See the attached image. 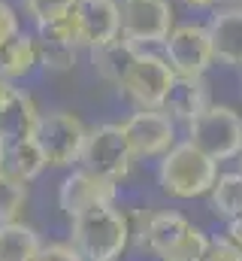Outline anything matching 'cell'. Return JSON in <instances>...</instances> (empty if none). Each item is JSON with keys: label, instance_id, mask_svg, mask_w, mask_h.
Masks as SVG:
<instances>
[{"label": "cell", "instance_id": "cell-1", "mask_svg": "<svg viewBox=\"0 0 242 261\" xmlns=\"http://www.w3.org/2000/svg\"><path fill=\"white\" fill-rule=\"evenodd\" d=\"M70 222H73L70 243L85 261H115L127 249L130 225H127V216L115 203L91 206V210L73 216Z\"/></svg>", "mask_w": 242, "mask_h": 261}, {"label": "cell", "instance_id": "cell-2", "mask_svg": "<svg viewBox=\"0 0 242 261\" xmlns=\"http://www.w3.org/2000/svg\"><path fill=\"white\" fill-rule=\"evenodd\" d=\"M158 179L170 197L191 200V197L209 195V189L218 179V161H212L209 155H203L197 146L185 140V143H176L167 155H161Z\"/></svg>", "mask_w": 242, "mask_h": 261}, {"label": "cell", "instance_id": "cell-3", "mask_svg": "<svg viewBox=\"0 0 242 261\" xmlns=\"http://www.w3.org/2000/svg\"><path fill=\"white\" fill-rule=\"evenodd\" d=\"M188 143L212 161H230L242 155V116L233 107L212 103L188 122Z\"/></svg>", "mask_w": 242, "mask_h": 261}, {"label": "cell", "instance_id": "cell-4", "mask_svg": "<svg viewBox=\"0 0 242 261\" xmlns=\"http://www.w3.org/2000/svg\"><path fill=\"white\" fill-rule=\"evenodd\" d=\"M34 140L40 143L49 167H73L76 161H82L88 128L73 113H40Z\"/></svg>", "mask_w": 242, "mask_h": 261}, {"label": "cell", "instance_id": "cell-5", "mask_svg": "<svg viewBox=\"0 0 242 261\" xmlns=\"http://www.w3.org/2000/svg\"><path fill=\"white\" fill-rule=\"evenodd\" d=\"M173 82H176V70L170 67L164 55L139 52L118 88L136 110H164Z\"/></svg>", "mask_w": 242, "mask_h": 261}, {"label": "cell", "instance_id": "cell-6", "mask_svg": "<svg viewBox=\"0 0 242 261\" xmlns=\"http://www.w3.org/2000/svg\"><path fill=\"white\" fill-rule=\"evenodd\" d=\"M133 161L136 158L130 152V143H127L121 125H97V128L88 130L85 152H82V167H88L91 173L118 186L130 173Z\"/></svg>", "mask_w": 242, "mask_h": 261}, {"label": "cell", "instance_id": "cell-7", "mask_svg": "<svg viewBox=\"0 0 242 261\" xmlns=\"http://www.w3.org/2000/svg\"><path fill=\"white\" fill-rule=\"evenodd\" d=\"M121 37L133 46H158L176 28L170 0H121Z\"/></svg>", "mask_w": 242, "mask_h": 261}, {"label": "cell", "instance_id": "cell-8", "mask_svg": "<svg viewBox=\"0 0 242 261\" xmlns=\"http://www.w3.org/2000/svg\"><path fill=\"white\" fill-rule=\"evenodd\" d=\"M164 58L176 70V76H206V70L215 64L209 28L200 21L176 24L164 40Z\"/></svg>", "mask_w": 242, "mask_h": 261}, {"label": "cell", "instance_id": "cell-9", "mask_svg": "<svg viewBox=\"0 0 242 261\" xmlns=\"http://www.w3.org/2000/svg\"><path fill=\"white\" fill-rule=\"evenodd\" d=\"M133 158H161L176 146V122L164 110H136L121 122Z\"/></svg>", "mask_w": 242, "mask_h": 261}, {"label": "cell", "instance_id": "cell-10", "mask_svg": "<svg viewBox=\"0 0 242 261\" xmlns=\"http://www.w3.org/2000/svg\"><path fill=\"white\" fill-rule=\"evenodd\" d=\"M37 58L40 67L49 70V73H67L73 70L79 61V52L85 49L82 46V37L73 24V18H60L52 24H40L37 28Z\"/></svg>", "mask_w": 242, "mask_h": 261}, {"label": "cell", "instance_id": "cell-11", "mask_svg": "<svg viewBox=\"0 0 242 261\" xmlns=\"http://www.w3.org/2000/svg\"><path fill=\"white\" fill-rule=\"evenodd\" d=\"M70 18H73L79 37H82L85 49L106 46V43L121 37L118 0H76Z\"/></svg>", "mask_w": 242, "mask_h": 261}, {"label": "cell", "instance_id": "cell-12", "mask_svg": "<svg viewBox=\"0 0 242 261\" xmlns=\"http://www.w3.org/2000/svg\"><path fill=\"white\" fill-rule=\"evenodd\" d=\"M115 197H118L115 182H109V179L91 173L88 167H79V170H73V173L60 182L58 203H60V210L73 219V216H79V213H85V210H91V206L115 203Z\"/></svg>", "mask_w": 242, "mask_h": 261}, {"label": "cell", "instance_id": "cell-13", "mask_svg": "<svg viewBox=\"0 0 242 261\" xmlns=\"http://www.w3.org/2000/svg\"><path fill=\"white\" fill-rule=\"evenodd\" d=\"M40 122V110L34 103V97L21 88H15L12 82L0 79V137L18 140V137H31Z\"/></svg>", "mask_w": 242, "mask_h": 261}, {"label": "cell", "instance_id": "cell-14", "mask_svg": "<svg viewBox=\"0 0 242 261\" xmlns=\"http://www.w3.org/2000/svg\"><path fill=\"white\" fill-rule=\"evenodd\" d=\"M209 37L215 61L224 67H242V6H218L209 18Z\"/></svg>", "mask_w": 242, "mask_h": 261}, {"label": "cell", "instance_id": "cell-15", "mask_svg": "<svg viewBox=\"0 0 242 261\" xmlns=\"http://www.w3.org/2000/svg\"><path fill=\"white\" fill-rule=\"evenodd\" d=\"M212 107V97H209V85L203 76H176L170 94H167V103H164V113L173 119V122H191L197 119L203 110Z\"/></svg>", "mask_w": 242, "mask_h": 261}, {"label": "cell", "instance_id": "cell-16", "mask_svg": "<svg viewBox=\"0 0 242 261\" xmlns=\"http://www.w3.org/2000/svg\"><path fill=\"white\" fill-rule=\"evenodd\" d=\"M46 155L40 149V143L31 137H18L6 143V155H3V173L18 179V182H31L46 170Z\"/></svg>", "mask_w": 242, "mask_h": 261}, {"label": "cell", "instance_id": "cell-17", "mask_svg": "<svg viewBox=\"0 0 242 261\" xmlns=\"http://www.w3.org/2000/svg\"><path fill=\"white\" fill-rule=\"evenodd\" d=\"M142 49L139 46H133V43H127L124 37L118 40H112V43H106V46H97V49H91V64H94V73L103 79V82H112V85H121L124 82V76L130 73V67L136 61V55H139Z\"/></svg>", "mask_w": 242, "mask_h": 261}, {"label": "cell", "instance_id": "cell-18", "mask_svg": "<svg viewBox=\"0 0 242 261\" xmlns=\"http://www.w3.org/2000/svg\"><path fill=\"white\" fill-rule=\"evenodd\" d=\"M40 67L37 58V40L31 34H12L9 40L0 43V79L6 82H15V79H24L31 76L34 70Z\"/></svg>", "mask_w": 242, "mask_h": 261}, {"label": "cell", "instance_id": "cell-19", "mask_svg": "<svg viewBox=\"0 0 242 261\" xmlns=\"http://www.w3.org/2000/svg\"><path fill=\"white\" fill-rule=\"evenodd\" d=\"M188 228H191V222H188L185 216H179V213H152V216L145 219L142 231H139V240H142V246H145L152 255L161 258Z\"/></svg>", "mask_w": 242, "mask_h": 261}, {"label": "cell", "instance_id": "cell-20", "mask_svg": "<svg viewBox=\"0 0 242 261\" xmlns=\"http://www.w3.org/2000/svg\"><path fill=\"white\" fill-rule=\"evenodd\" d=\"M43 249L34 228L21 222H3L0 225V261H37Z\"/></svg>", "mask_w": 242, "mask_h": 261}, {"label": "cell", "instance_id": "cell-21", "mask_svg": "<svg viewBox=\"0 0 242 261\" xmlns=\"http://www.w3.org/2000/svg\"><path fill=\"white\" fill-rule=\"evenodd\" d=\"M209 206L218 219H236L242 216V173H221L215 186L209 189Z\"/></svg>", "mask_w": 242, "mask_h": 261}, {"label": "cell", "instance_id": "cell-22", "mask_svg": "<svg viewBox=\"0 0 242 261\" xmlns=\"http://www.w3.org/2000/svg\"><path fill=\"white\" fill-rule=\"evenodd\" d=\"M206 249H209V237L200 228H188L179 240L161 255V261H206Z\"/></svg>", "mask_w": 242, "mask_h": 261}, {"label": "cell", "instance_id": "cell-23", "mask_svg": "<svg viewBox=\"0 0 242 261\" xmlns=\"http://www.w3.org/2000/svg\"><path fill=\"white\" fill-rule=\"evenodd\" d=\"M24 200H27V182H18V179L0 173V225L15 222Z\"/></svg>", "mask_w": 242, "mask_h": 261}, {"label": "cell", "instance_id": "cell-24", "mask_svg": "<svg viewBox=\"0 0 242 261\" xmlns=\"http://www.w3.org/2000/svg\"><path fill=\"white\" fill-rule=\"evenodd\" d=\"M21 6L40 28V24H52V21L67 18L73 12L76 0H21Z\"/></svg>", "mask_w": 242, "mask_h": 261}, {"label": "cell", "instance_id": "cell-25", "mask_svg": "<svg viewBox=\"0 0 242 261\" xmlns=\"http://www.w3.org/2000/svg\"><path fill=\"white\" fill-rule=\"evenodd\" d=\"M206 261H242V249L224 234V237H215L209 240V249H206Z\"/></svg>", "mask_w": 242, "mask_h": 261}, {"label": "cell", "instance_id": "cell-26", "mask_svg": "<svg viewBox=\"0 0 242 261\" xmlns=\"http://www.w3.org/2000/svg\"><path fill=\"white\" fill-rule=\"evenodd\" d=\"M37 261H85V258L76 252L73 243H49V246L40 249Z\"/></svg>", "mask_w": 242, "mask_h": 261}, {"label": "cell", "instance_id": "cell-27", "mask_svg": "<svg viewBox=\"0 0 242 261\" xmlns=\"http://www.w3.org/2000/svg\"><path fill=\"white\" fill-rule=\"evenodd\" d=\"M12 34H18V12L6 0H0V43L9 40Z\"/></svg>", "mask_w": 242, "mask_h": 261}, {"label": "cell", "instance_id": "cell-28", "mask_svg": "<svg viewBox=\"0 0 242 261\" xmlns=\"http://www.w3.org/2000/svg\"><path fill=\"white\" fill-rule=\"evenodd\" d=\"M227 237H230V240L242 249V216H236V219H230V222H227Z\"/></svg>", "mask_w": 242, "mask_h": 261}, {"label": "cell", "instance_id": "cell-29", "mask_svg": "<svg viewBox=\"0 0 242 261\" xmlns=\"http://www.w3.org/2000/svg\"><path fill=\"white\" fill-rule=\"evenodd\" d=\"M188 9H218L224 0H182Z\"/></svg>", "mask_w": 242, "mask_h": 261}, {"label": "cell", "instance_id": "cell-30", "mask_svg": "<svg viewBox=\"0 0 242 261\" xmlns=\"http://www.w3.org/2000/svg\"><path fill=\"white\" fill-rule=\"evenodd\" d=\"M3 155H6V140L0 137V173H3Z\"/></svg>", "mask_w": 242, "mask_h": 261}, {"label": "cell", "instance_id": "cell-31", "mask_svg": "<svg viewBox=\"0 0 242 261\" xmlns=\"http://www.w3.org/2000/svg\"><path fill=\"white\" fill-rule=\"evenodd\" d=\"M230 3H236V6H242V0H230Z\"/></svg>", "mask_w": 242, "mask_h": 261}, {"label": "cell", "instance_id": "cell-32", "mask_svg": "<svg viewBox=\"0 0 242 261\" xmlns=\"http://www.w3.org/2000/svg\"><path fill=\"white\" fill-rule=\"evenodd\" d=\"M239 173H242V155H239Z\"/></svg>", "mask_w": 242, "mask_h": 261}]
</instances>
